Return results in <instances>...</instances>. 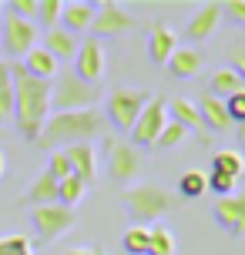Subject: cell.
<instances>
[{"instance_id": "cell-1", "label": "cell", "mask_w": 245, "mask_h": 255, "mask_svg": "<svg viewBox=\"0 0 245 255\" xmlns=\"http://www.w3.org/2000/svg\"><path fill=\"white\" fill-rule=\"evenodd\" d=\"M13 77V125L24 141H37L51 118V81L30 77L24 64H10Z\"/></svg>"}, {"instance_id": "cell-2", "label": "cell", "mask_w": 245, "mask_h": 255, "mask_svg": "<svg viewBox=\"0 0 245 255\" xmlns=\"http://www.w3.org/2000/svg\"><path fill=\"white\" fill-rule=\"evenodd\" d=\"M108 131V118L91 108V111H61L51 115L40 131L37 144L47 151H57L61 144H91V138H101Z\"/></svg>"}, {"instance_id": "cell-3", "label": "cell", "mask_w": 245, "mask_h": 255, "mask_svg": "<svg viewBox=\"0 0 245 255\" xmlns=\"http://www.w3.org/2000/svg\"><path fill=\"white\" fill-rule=\"evenodd\" d=\"M121 202H124V208H128L134 225H151L165 212L175 208L171 191L161 188V185H131V188L121 191Z\"/></svg>"}, {"instance_id": "cell-4", "label": "cell", "mask_w": 245, "mask_h": 255, "mask_svg": "<svg viewBox=\"0 0 245 255\" xmlns=\"http://www.w3.org/2000/svg\"><path fill=\"white\" fill-rule=\"evenodd\" d=\"M98 101H101V88L81 81L74 71H64L57 81H51V111L54 115H61V111H91Z\"/></svg>"}, {"instance_id": "cell-5", "label": "cell", "mask_w": 245, "mask_h": 255, "mask_svg": "<svg viewBox=\"0 0 245 255\" xmlns=\"http://www.w3.org/2000/svg\"><path fill=\"white\" fill-rule=\"evenodd\" d=\"M148 101H151V91H144V88L108 91V118H111V125H115L118 131H131Z\"/></svg>"}, {"instance_id": "cell-6", "label": "cell", "mask_w": 245, "mask_h": 255, "mask_svg": "<svg viewBox=\"0 0 245 255\" xmlns=\"http://www.w3.org/2000/svg\"><path fill=\"white\" fill-rule=\"evenodd\" d=\"M168 125V104L165 98H158V94H151V101L144 104V111L138 115V121H134V128H131V148H155L158 134L165 131Z\"/></svg>"}, {"instance_id": "cell-7", "label": "cell", "mask_w": 245, "mask_h": 255, "mask_svg": "<svg viewBox=\"0 0 245 255\" xmlns=\"http://www.w3.org/2000/svg\"><path fill=\"white\" fill-rule=\"evenodd\" d=\"M30 225H34L40 242H54V239H61V235L74 225V208H64V205H40V208L30 212Z\"/></svg>"}, {"instance_id": "cell-8", "label": "cell", "mask_w": 245, "mask_h": 255, "mask_svg": "<svg viewBox=\"0 0 245 255\" xmlns=\"http://www.w3.org/2000/svg\"><path fill=\"white\" fill-rule=\"evenodd\" d=\"M0 44H3L7 57H27V54L37 47V24H34V20H20V17L7 13L3 30H0Z\"/></svg>"}, {"instance_id": "cell-9", "label": "cell", "mask_w": 245, "mask_h": 255, "mask_svg": "<svg viewBox=\"0 0 245 255\" xmlns=\"http://www.w3.org/2000/svg\"><path fill=\"white\" fill-rule=\"evenodd\" d=\"M141 151L131 148L128 141H115L108 138V175L115 181H131L141 175Z\"/></svg>"}, {"instance_id": "cell-10", "label": "cell", "mask_w": 245, "mask_h": 255, "mask_svg": "<svg viewBox=\"0 0 245 255\" xmlns=\"http://www.w3.org/2000/svg\"><path fill=\"white\" fill-rule=\"evenodd\" d=\"M134 27V17H131L121 3L115 0H104L98 3V10H94V20H91V30L98 34V37H118V34H124Z\"/></svg>"}, {"instance_id": "cell-11", "label": "cell", "mask_w": 245, "mask_h": 255, "mask_svg": "<svg viewBox=\"0 0 245 255\" xmlns=\"http://www.w3.org/2000/svg\"><path fill=\"white\" fill-rule=\"evenodd\" d=\"M104 67H108V57H104V47L98 37H88L81 40L78 54H74V74L88 84H98L104 77Z\"/></svg>"}, {"instance_id": "cell-12", "label": "cell", "mask_w": 245, "mask_h": 255, "mask_svg": "<svg viewBox=\"0 0 245 255\" xmlns=\"http://www.w3.org/2000/svg\"><path fill=\"white\" fill-rule=\"evenodd\" d=\"M212 215L222 229H229L232 235H245V195H225L212 202Z\"/></svg>"}, {"instance_id": "cell-13", "label": "cell", "mask_w": 245, "mask_h": 255, "mask_svg": "<svg viewBox=\"0 0 245 255\" xmlns=\"http://www.w3.org/2000/svg\"><path fill=\"white\" fill-rule=\"evenodd\" d=\"M64 158H67V165H71V175L81 178L88 188L98 181V154H94L91 144H67Z\"/></svg>"}, {"instance_id": "cell-14", "label": "cell", "mask_w": 245, "mask_h": 255, "mask_svg": "<svg viewBox=\"0 0 245 255\" xmlns=\"http://www.w3.org/2000/svg\"><path fill=\"white\" fill-rule=\"evenodd\" d=\"M222 20V3H202L198 10H195V17L188 20V27H185V37L188 40H208L212 34H215V27H219Z\"/></svg>"}, {"instance_id": "cell-15", "label": "cell", "mask_w": 245, "mask_h": 255, "mask_svg": "<svg viewBox=\"0 0 245 255\" xmlns=\"http://www.w3.org/2000/svg\"><path fill=\"white\" fill-rule=\"evenodd\" d=\"M178 51V34L165 24H151L148 27V57L151 64H168V57Z\"/></svg>"}, {"instance_id": "cell-16", "label": "cell", "mask_w": 245, "mask_h": 255, "mask_svg": "<svg viewBox=\"0 0 245 255\" xmlns=\"http://www.w3.org/2000/svg\"><path fill=\"white\" fill-rule=\"evenodd\" d=\"M40 47L61 64V61H74L81 40H78V34H71V30H64V27H54V30L44 34V44H40Z\"/></svg>"}, {"instance_id": "cell-17", "label": "cell", "mask_w": 245, "mask_h": 255, "mask_svg": "<svg viewBox=\"0 0 245 255\" xmlns=\"http://www.w3.org/2000/svg\"><path fill=\"white\" fill-rule=\"evenodd\" d=\"M198 108V115H202V125L208 131H225V128L232 125L229 121V111H225V101L215 98V94H202V101L195 104Z\"/></svg>"}, {"instance_id": "cell-18", "label": "cell", "mask_w": 245, "mask_h": 255, "mask_svg": "<svg viewBox=\"0 0 245 255\" xmlns=\"http://www.w3.org/2000/svg\"><path fill=\"white\" fill-rule=\"evenodd\" d=\"M171 121L185 131H195L198 138L208 144V134H205V125H202V115H198V108L192 101H185V98H175L171 101Z\"/></svg>"}, {"instance_id": "cell-19", "label": "cell", "mask_w": 245, "mask_h": 255, "mask_svg": "<svg viewBox=\"0 0 245 255\" xmlns=\"http://www.w3.org/2000/svg\"><path fill=\"white\" fill-rule=\"evenodd\" d=\"M94 10H98V3H84V0L64 3V10H61V24H64V30H71V34H81V30H88V27H91Z\"/></svg>"}, {"instance_id": "cell-20", "label": "cell", "mask_w": 245, "mask_h": 255, "mask_svg": "<svg viewBox=\"0 0 245 255\" xmlns=\"http://www.w3.org/2000/svg\"><path fill=\"white\" fill-rule=\"evenodd\" d=\"M202 64H205L202 51H195V47H178V51L168 57V74L171 77H195L198 71H202Z\"/></svg>"}, {"instance_id": "cell-21", "label": "cell", "mask_w": 245, "mask_h": 255, "mask_svg": "<svg viewBox=\"0 0 245 255\" xmlns=\"http://www.w3.org/2000/svg\"><path fill=\"white\" fill-rule=\"evenodd\" d=\"M24 71L30 77H40V81H54V77L61 74V64L54 61L44 47H34V51L24 57Z\"/></svg>"}, {"instance_id": "cell-22", "label": "cell", "mask_w": 245, "mask_h": 255, "mask_svg": "<svg viewBox=\"0 0 245 255\" xmlns=\"http://www.w3.org/2000/svg\"><path fill=\"white\" fill-rule=\"evenodd\" d=\"M24 202L34 205V208H40V205H57V181L47 171H40L37 178H34V185L24 191Z\"/></svg>"}, {"instance_id": "cell-23", "label": "cell", "mask_w": 245, "mask_h": 255, "mask_svg": "<svg viewBox=\"0 0 245 255\" xmlns=\"http://www.w3.org/2000/svg\"><path fill=\"white\" fill-rule=\"evenodd\" d=\"M245 88V81L239 74H235L232 67H219L215 74H212V81H208V94H215V98H232V94H239V91Z\"/></svg>"}, {"instance_id": "cell-24", "label": "cell", "mask_w": 245, "mask_h": 255, "mask_svg": "<svg viewBox=\"0 0 245 255\" xmlns=\"http://www.w3.org/2000/svg\"><path fill=\"white\" fill-rule=\"evenodd\" d=\"M212 171H219L225 178L239 181L245 175V158L239 151H215L212 154Z\"/></svg>"}, {"instance_id": "cell-25", "label": "cell", "mask_w": 245, "mask_h": 255, "mask_svg": "<svg viewBox=\"0 0 245 255\" xmlns=\"http://www.w3.org/2000/svg\"><path fill=\"white\" fill-rule=\"evenodd\" d=\"M148 255H175V235L168 225H148Z\"/></svg>"}, {"instance_id": "cell-26", "label": "cell", "mask_w": 245, "mask_h": 255, "mask_svg": "<svg viewBox=\"0 0 245 255\" xmlns=\"http://www.w3.org/2000/svg\"><path fill=\"white\" fill-rule=\"evenodd\" d=\"M13 121V77H10V64L0 61V125Z\"/></svg>"}, {"instance_id": "cell-27", "label": "cell", "mask_w": 245, "mask_h": 255, "mask_svg": "<svg viewBox=\"0 0 245 255\" xmlns=\"http://www.w3.org/2000/svg\"><path fill=\"white\" fill-rule=\"evenodd\" d=\"M205 191H208V181H205V171H198V168H188L178 178V195L181 198H202Z\"/></svg>"}, {"instance_id": "cell-28", "label": "cell", "mask_w": 245, "mask_h": 255, "mask_svg": "<svg viewBox=\"0 0 245 255\" xmlns=\"http://www.w3.org/2000/svg\"><path fill=\"white\" fill-rule=\"evenodd\" d=\"M84 191H88V185L81 178H64V181H57V205H64V208H74V205L84 198Z\"/></svg>"}, {"instance_id": "cell-29", "label": "cell", "mask_w": 245, "mask_h": 255, "mask_svg": "<svg viewBox=\"0 0 245 255\" xmlns=\"http://www.w3.org/2000/svg\"><path fill=\"white\" fill-rule=\"evenodd\" d=\"M61 10H64V3L61 0H37V17H34V24H44L47 30L61 24Z\"/></svg>"}, {"instance_id": "cell-30", "label": "cell", "mask_w": 245, "mask_h": 255, "mask_svg": "<svg viewBox=\"0 0 245 255\" xmlns=\"http://www.w3.org/2000/svg\"><path fill=\"white\" fill-rule=\"evenodd\" d=\"M121 245H124V252H131V255H148V225L128 229L124 239H121Z\"/></svg>"}, {"instance_id": "cell-31", "label": "cell", "mask_w": 245, "mask_h": 255, "mask_svg": "<svg viewBox=\"0 0 245 255\" xmlns=\"http://www.w3.org/2000/svg\"><path fill=\"white\" fill-rule=\"evenodd\" d=\"M0 255H34V245L27 235H3L0 239Z\"/></svg>"}, {"instance_id": "cell-32", "label": "cell", "mask_w": 245, "mask_h": 255, "mask_svg": "<svg viewBox=\"0 0 245 255\" xmlns=\"http://www.w3.org/2000/svg\"><path fill=\"white\" fill-rule=\"evenodd\" d=\"M185 134H188L185 128H178V125H175V121H168V125H165V131L158 134L155 148H178L181 141H185Z\"/></svg>"}, {"instance_id": "cell-33", "label": "cell", "mask_w": 245, "mask_h": 255, "mask_svg": "<svg viewBox=\"0 0 245 255\" xmlns=\"http://www.w3.org/2000/svg\"><path fill=\"white\" fill-rule=\"evenodd\" d=\"M47 175H51L54 181H64V178H71V165H67L64 151H51V158H47Z\"/></svg>"}, {"instance_id": "cell-34", "label": "cell", "mask_w": 245, "mask_h": 255, "mask_svg": "<svg viewBox=\"0 0 245 255\" xmlns=\"http://www.w3.org/2000/svg\"><path fill=\"white\" fill-rule=\"evenodd\" d=\"M205 181H208V191H215V198L235 195V181H232V178H225V175H219V171H208Z\"/></svg>"}, {"instance_id": "cell-35", "label": "cell", "mask_w": 245, "mask_h": 255, "mask_svg": "<svg viewBox=\"0 0 245 255\" xmlns=\"http://www.w3.org/2000/svg\"><path fill=\"white\" fill-rule=\"evenodd\" d=\"M3 10L13 13V17H20V20H34V17H37V0H10Z\"/></svg>"}, {"instance_id": "cell-36", "label": "cell", "mask_w": 245, "mask_h": 255, "mask_svg": "<svg viewBox=\"0 0 245 255\" xmlns=\"http://www.w3.org/2000/svg\"><path fill=\"white\" fill-rule=\"evenodd\" d=\"M225 111H229V121L245 125V88L239 94H232V98H225Z\"/></svg>"}, {"instance_id": "cell-37", "label": "cell", "mask_w": 245, "mask_h": 255, "mask_svg": "<svg viewBox=\"0 0 245 255\" xmlns=\"http://www.w3.org/2000/svg\"><path fill=\"white\" fill-rule=\"evenodd\" d=\"M222 17H229L235 24H245V0H225L222 3Z\"/></svg>"}, {"instance_id": "cell-38", "label": "cell", "mask_w": 245, "mask_h": 255, "mask_svg": "<svg viewBox=\"0 0 245 255\" xmlns=\"http://www.w3.org/2000/svg\"><path fill=\"white\" fill-rule=\"evenodd\" d=\"M229 67L245 81V47H232V64H229Z\"/></svg>"}, {"instance_id": "cell-39", "label": "cell", "mask_w": 245, "mask_h": 255, "mask_svg": "<svg viewBox=\"0 0 245 255\" xmlns=\"http://www.w3.org/2000/svg\"><path fill=\"white\" fill-rule=\"evenodd\" d=\"M64 255H98V249H67Z\"/></svg>"}, {"instance_id": "cell-40", "label": "cell", "mask_w": 245, "mask_h": 255, "mask_svg": "<svg viewBox=\"0 0 245 255\" xmlns=\"http://www.w3.org/2000/svg\"><path fill=\"white\" fill-rule=\"evenodd\" d=\"M3 171H7V158H3V151H0V178H3Z\"/></svg>"}, {"instance_id": "cell-41", "label": "cell", "mask_w": 245, "mask_h": 255, "mask_svg": "<svg viewBox=\"0 0 245 255\" xmlns=\"http://www.w3.org/2000/svg\"><path fill=\"white\" fill-rule=\"evenodd\" d=\"M239 144L245 148V125H239Z\"/></svg>"}, {"instance_id": "cell-42", "label": "cell", "mask_w": 245, "mask_h": 255, "mask_svg": "<svg viewBox=\"0 0 245 255\" xmlns=\"http://www.w3.org/2000/svg\"><path fill=\"white\" fill-rule=\"evenodd\" d=\"M0 13H7V10H3V3H0Z\"/></svg>"}, {"instance_id": "cell-43", "label": "cell", "mask_w": 245, "mask_h": 255, "mask_svg": "<svg viewBox=\"0 0 245 255\" xmlns=\"http://www.w3.org/2000/svg\"><path fill=\"white\" fill-rule=\"evenodd\" d=\"M98 255H104V252H101V249H98Z\"/></svg>"}]
</instances>
